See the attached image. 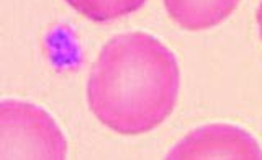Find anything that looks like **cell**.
<instances>
[{
  "mask_svg": "<svg viewBox=\"0 0 262 160\" xmlns=\"http://www.w3.org/2000/svg\"><path fill=\"white\" fill-rule=\"evenodd\" d=\"M77 13L92 21H113L135 13L146 0H66Z\"/></svg>",
  "mask_w": 262,
  "mask_h": 160,
  "instance_id": "obj_5",
  "label": "cell"
},
{
  "mask_svg": "<svg viewBox=\"0 0 262 160\" xmlns=\"http://www.w3.org/2000/svg\"><path fill=\"white\" fill-rule=\"evenodd\" d=\"M169 160H202V158H244L260 160L262 150L257 141L233 124L215 123L202 126L177 142L167 157Z\"/></svg>",
  "mask_w": 262,
  "mask_h": 160,
  "instance_id": "obj_3",
  "label": "cell"
},
{
  "mask_svg": "<svg viewBox=\"0 0 262 160\" xmlns=\"http://www.w3.org/2000/svg\"><path fill=\"white\" fill-rule=\"evenodd\" d=\"M169 17L187 31L218 26L231 15L239 0H164Z\"/></svg>",
  "mask_w": 262,
  "mask_h": 160,
  "instance_id": "obj_4",
  "label": "cell"
},
{
  "mask_svg": "<svg viewBox=\"0 0 262 160\" xmlns=\"http://www.w3.org/2000/svg\"><path fill=\"white\" fill-rule=\"evenodd\" d=\"M68 142L59 126L33 103L4 100L0 105V158H66Z\"/></svg>",
  "mask_w": 262,
  "mask_h": 160,
  "instance_id": "obj_2",
  "label": "cell"
},
{
  "mask_svg": "<svg viewBox=\"0 0 262 160\" xmlns=\"http://www.w3.org/2000/svg\"><path fill=\"white\" fill-rule=\"evenodd\" d=\"M256 18H257V25H259V33H260V38H262V2H260L259 9H257Z\"/></svg>",
  "mask_w": 262,
  "mask_h": 160,
  "instance_id": "obj_6",
  "label": "cell"
},
{
  "mask_svg": "<svg viewBox=\"0 0 262 160\" xmlns=\"http://www.w3.org/2000/svg\"><path fill=\"white\" fill-rule=\"evenodd\" d=\"M180 70L174 52L144 31L113 36L92 67L87 101L94 116L123 136L152 131L177 105Z\"/></svg>",
  "mask_w": 262,
  "mask_h": 160,
  "instance_id": "obj_1",
  "label": "cell"
}]
</instances>
